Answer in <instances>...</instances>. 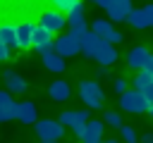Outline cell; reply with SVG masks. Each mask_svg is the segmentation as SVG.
Wrapping results in <instances>:
<instances>
[{
  "label": "cell",
  "instance_id": "cell-1",
  "mask_svg": "<svg viewBox=\"0 0 153 143\" xmlns=\"http://www.w3.org/2000/svg\"><path fill=\"white\" fill-rule=\"evenodd\" d=\"M120 107L129 114H143V112H153V105L136 91V88H127L120 93Z\"/></svg>",
  "mask_w": 153,
  "mask_h": 143
},
{
  "label": "cell",
  "instance_id": "cell-2",
  "mask_svg": "<svg viewBox=\"0 0 153 143\" xmlns=\"http://www.w3.org/2000/svg\"><path fill=\"white\" fill-rule=\"evenodd\" d=\"M79 98L84 100V105L88 110H100L103 107V100H105L103 88H100L98 81H81L79 83Z\"/></svg>",
  "mask_w": 153,
  "mask_h": 143
},
{
  "label": "cell",
  "instance_id": "cell-3",
  "mask_svg": "<svg viewBox=\"0 0 153 143\" xmlns=\"http://www.w3.org/2000/svg\"><path fill=\"white\" fill-rule=\"evenodd\" d=\"M33 129H36L38 141H60L65 136V126L55 119H36Z\"/></svg>",
  "mask_w": 153,
  "mask_h": 143
},
{
  "label": "cell",
  "instance_id": "cell-4",
  "mask_svg": "<svg viewBox=\"0 0 153 143\" xmlns=\"http://www.w3.org/2000/svg\"><path fill=\"white\" fill-rule=\"evenodd\" d=\"M124 21L131 26V29H148V26H153V5L148 2V5H143L141 10H129L127 12V17H124Z\"/></svg>",
  "mask_w": 153,
  "mask_h": 143
},
{
  "label": "cell",
  "instance_id": "cell-5",
  "mask_svg": "<svg viewBox=\"0 0 153 143\" xmlns=\"http://www.w3.org/2000/svg\"><path fill=\"white\" fill-rule=\"evenodd\" d=\"M96 5L108 12L110 21H124L127 12L131 10V0H96Z\"/></svg>",
  "mask_w": 153,
  "mask_h": 143
},
{
  "label": "cell",
  "instance_id": "cell-6",
  "mask_svg": "<svg viewBox=\"0 0 153 143\" xmlns=\"http://www.w3.org/2000/svg\"><path fill=\"white\" fill-rule=\"evenodd\" d=\"M38 24H41L43 29H48L50 33H60V31L67 26V21H65V14H62V12H57L55 7H53V10H43V12H41V19H38Z\"/></svg>",
  "mask_w": 153,
  "mask_h": 143
},
{
  "label": "cell",
  "instance_id": "cell-7",
  "mask_svg": "<svg viewBox=\"0 0 153 143\" xmlns=\"http://www.w3.org/2000/svg\"><path fill=\"white\" fill-rule=\"evenodd\" d=\"M31 48H33L36 52H48V50H53V33H50L48 29H43L41 24H33Z\"/></svg>",
  "mask_w": 153,
  "mask_h": 143
},
{
  "label": "cell",
  "instance_id": "cell-8",
  "mask_svg": "<svg viewBox=\"0 0 153 143\" xmlns=\"http://www.w3.org/2000/svg\"><path fill=\"white\" fill-rule=\"evenodd\" d=\"M53 50L62 57H74L79 52V41L72 38L69 33H62V36H57V41L53 38Z\"/></svg>",
  "mask_w": 153,
  "mask_h": 143
},
{
  "label": "cell",
  "instance_id": "cell-9",
  "mask_svg": "<svg viewBox=\"0 0 153 143\" xmlns=\"http://www.w3.org/2000/svg\"><path fill=\"white\" fill-rule=\"evenodd\" d=\"M134 88L153 105V72H146V69H139V74L134 76Z\"/></svg>",
  "mask_w": 153,
  "mask_h": 143
},
{
  "label": "cell",
  "instance_id": "cell-10",
  "mask_svg": "<svg viewBox=\"0 0 153 143\" xmlns=\"http://www.w3.org/2000/svg\"><path fill=\"white\" fill-rule=\"evenodd\" d=\"M14 119H19L22 124H33L38 119V110L31 100H22V102H14Z\"/></svg>",
  "mask_w": 153,
  "mask_h": 143
},
{
  "label": "cell",
  "instance_id": "cell-11",
  "mask_svg": "<svg viewBox=\"0 0 153 143\" xmlns=\"http://www.w3.org/2000/svg\"><path fill=\"white\" fill-rule=\"evenodd\" d=\"M103 129L105 124L100 119H86V126H84V133L79 136L81 143H98L103 138Z\"/></svg>",
  "mask_w": 153,
  "mask_h": 143
},
{
  "label": "cell",
  "instance_id": "cell-12",
  "mask_svg": "<svg viewBox=\"0 0 153 143\" xmlns=\"http://www.w3.org/2000/svg\"><path fill=\"white\" fill-rule=\"evenodd\" d=\"M103 43H105V41H103V38H98L93 31H86V33H84V38L79 41V52H84L86 57H91V60H93Z\"/></svg>",
  "mask_w": 153,
  "mask_h": 143
},
{
  "label": "cell",
  "instance_id": "cell-13",
  "mask_svg": "<svg viewBox=\"0 0 153 143\" xmlns=\"http://www.w3.org/2000/svg\"><path fill=\"white\" fill-rule=\"evenodd\" d=\"M31 31H33V21H19L14 24V41L19 50L31 48Z\"/></svg>",
  "mask_w": 153,
  "mask_h": 143
},
{
  "label": "cell",
  "instance_id": "cell-14",
  "mask_svg": "<svg viewBox=\"0 0 153 143\" xmlns=\"http://www.w3.org/2000/svg\"><path fill=\"white\" fill-rule=\"evenodd\" d=\"M67 17H65V21H67V26L72 29V26H86V7H84V2H74L67 12H65Z\"/></svg>",
  "mask_w": 153,
  "mask_h": 143
},
{
  "label": "cell",
  "instance_id": "cell-15",
  "mask_svg": "<svg viewBox=\"0 0 153 143\" xmlns=\"http://www.w3.org/2000/svg\"><path fill=\"white\" fill-rule=\"evenodd\" d=\"M151 57V52H148V48H143V45H134L129 52H127V64L131 67V69H141L143 64H146V60Z\"/></svg>",
  "mask_w": 153,
  "mask_h": 143
},
{
  "label": "cell",
  "instance_id": "cell-16",
  "mask_svg": "<svg viewBox=\"0 0 153 143\" xmlns=\"http://www.w3.org/2000/svg\"><path fill=\"white\" fill-rule=\"evenodd\" d=\"M41 60H43V67H45L48 72H55V74H60V72H65V67H67V62H65V57H62V55H57L55 50H48V52H41Z\"/></svg>",
  "mask_w": 153,
  "mask_h": 143
},
{
  "label": "cell",
  "instance_id": "cell-17",
  "mask_svg": "<svg viewBox=\"0 0 153 143\" xmlns=\"http://www.w3.org/2000/svg\"><path fill=\"white\" fill-rule=\"evenodd\" d=\"M2 81H5V86H7V91L10 93H24L29 86H26V79H22L17 72H12V69H5L2 72Z\"/></svg>",
  "mask_w": 153,
  "mask_h": 143
},
{
  "label": "cell",
  "instance_id": "cell-18",
  "mask_svg": "<svg viewBox=\"0 0 153 143\" xmlns=\"http://www.w3.org/2000/svg\"><path fill=\"white\" fill-rule=\"evenodd\" d=\"M93 60H96L100 67H110V64H115V62H117V50H115V45L105 41V43L100 45V50L96 52Z\"/></svg>",
  "mask_w": 153,
  "mask_h": 143
},
{
  "label": "cell",
  "instance_id": "cell-19",
  "mask_svg": "<svg viewBox=\"0 0 153 143\" xmlns=\"http://www.w3.org/2000/svg\"><path fill=\"white\" fill-rule=\"evenodd\" d=\"M69 93H72V88H69V83L62 81V79H57V81H53V83L48 86V95H50L55 102H65V100H69Z\"/></svg>",
  "mask_w": 153,
  "mask_h": 143
},
{
  "label": "cell",
  "instance_id": "cell-20",
  "mask_svg": "<svg viewBox=\"0 0 153 143\" xmlns=\"http://www.w3.org/2000/svg\"><path fill=\"white\" fill-rule=\"evenodd\" d=\"M14 119V100L10 91H0V124Z\"/></svg>",
  "mask_w": 153,
  "mask_h": 143
},
{
  "label": "cell",
  "instance_id": "cell-21",
  "mask_svg": "<svg viewBox=\"0 0 153 143\" xmlns=\"http://www.w3.org/2000/svg\"><path fill=\"white\" fill-rule=\"evenodd\" d=\"M86 119H88V110H65L57 122L62 126H72L74 122H86Z\"/></svg>",
  "mask_w": 153,
  "mask_h": 143
},
{
  "label": "cell",
  "instance_id": "cell-22",
  "mask_svg": "<svg viewBox=\"0 0 153 143\" xmlns=\"http://www.w3.org/2000/svg\"><path fill=\"white\" fill-rule=\"evenodd\" d=\"M88 31H93L98 38H108V33L112 31V24H110V19H93V24H91V29Z\"/></svg>",
  "mask_w": 153,
  "mask_h": 143
},
{
  "label": "cell",
  "instance_id": "cell-23",
  "mask_svg": "<svg viewBox=\"0 0 153 143\" xmlns=\"http://www.w3.org/2000/svg\"><path fill=\"white\" fill-rule=\"evenodd\" d=\"M0 41H2L10 50L17 48V41H14V24H0Z\"/></svg>",
  "mask_w": 153,
  "mask_h": 143
},
{
  "label": "cell",
  "instance_id": "cell-24",
  "mask_svg": "<svg viewBox=\"0 0 153 143\" xmlns=\"http://www.w3.org/2000/svg\"><path fill=\"white\" fill-rule=\"evenodd\" d=\"M105 119H103V124H108V126H112V129H120L124 122H122V117L117 114V112H112V110H108L105 114H103Z\"/></svg>",
  "mask_w": 153,
  "mask_h": 143
},
{
  "label": "cell",
  "instance_id": "cell-25",
  "mask_svg": "<svg viewBox=\"0 0 153 143\" xmlns=\"http://www.w3.org/2000/svg\"><path fill=\"white\" fill-rule=\"evenodd\" d=\"M120 133H122V141H124V143H139V136L134 133V129H131V126L122 124V126H120Z\"/></svg>",
  "mask_w": 153,
  "mask_h": 143
},
{
  "label": "cell",
  "instance_id": "cell-26",
  "mask_svg": "<svg viewBox=\"0 0 153 143\" xmlns=\"http://www.w3.org/2000/svg\"><path fill=\"white\" fill-rule=\"evenodd\" d=\"M50 2H53V7H55L57 12H62V14H65V12H67L76 0H50Z\"/></svg>",
  "mask_w": 153,
  "mask_h": 143
},
{
  "label": "cell",
  "instance_id": "cell-27",
  "mask_svg": "<svg viewBox=\"0 0 153 143\" xmlns=\"http://www.w3.org/2000/svg\"><path fill=\"white\" fill-rule=\"evenodd\" d=\"M108 43H112V45H117V43H122L124 41V36H122V31H117V29H112L110 33H108V38H105Z\"/></svg>",
  "mask_w": 153,
  "mask_h": 143
},
{
  "label": "cell",
  "instance_id": "cell-28",
  "mask_svg": "<svg viewBox=\"0 0 153 143\" xmlns=\"http://www.w3.org/2000/svg\"><path fill=\"white\" fill-rule=\"evenodd\" d=\"M86 31H88L86 26H72V29H69V36H72V38H76V41H81Z\"/></svg>",
  "mask_w": 153,
  "mask_h": 143
},
{
  "label": "cell",
  "instance_id": "cell-29",
  "mask_svg": "<svg viewBox=\"0 0 153 143\" xmlns=\"http://www.w3.org/2000/svg\"><path fill=\"white\" fill-rule=\"evenodd\" d=\"M112 88H115V93H122V91H127V81L124 79H115L112 81Z\"/></svg>",
  "mask_w": 153,
  "mask_h": 143
},
{
  "label": "cell",
  "instance_id": "cell-30",
  "mask_svg": "<svg viewBox=\"0 0 153 143\" xmlns=\"http://www.w3.org/2000/svg\"><path fill=\"white\" fill-rule=\"evenodd\" d=\"M10 52H12V50H10V48H7V45H5L2 41H0V62H5V60H10Z\"/></svg>",
  "mask_w": 153,
  "mask_h": 143
},
{
  "label": "cell",
  "instance_id": "cell-31",
  "mask_svg": "<svg viewBox=\"0 0 153 143\" xmlns=\"http://www.w3.org/2000/svg\"><path fill=\"white\" fill-rule=\"evenodd\" d=\"M84 126H86V122H74V124H72L74 136H81V133H84Z\"/></svg>",
  "mask_w": 153,
  "mask_h": 143
},
{
  "label": "cell",
  "instance_id": "cell-32",
  "mask_svg": "<svg viewBox=\"0 0 153 143\" xmlns=\"http://www.w3.org/2000/svg\"><path fill=\"white\" fill-rule=\"evenodd\" d=\"M141 143H153V133H143L141 136Z\"/></svg>",
  "mask_w": 153,
  "mask_h": 143
},
{
  "label": "cell",
  "instance_id": "cell-33",
  "mask_svg": "<svg viewBox=\"0 0 153 143\" xmlns=\"http://www.w3.org/2000/svg\"><path fill=\"white\" fill-rule=\"evenodd\" d=\"M98 143H117L115 138H108V141H98Z\"/></svg>",
  "mask_w": 153,
  "mask_h": 143
},
{
  "label": "cell",
  "instance_id": "cell-34",
  "mask_svg": "<svg viewBox=\"0 0 153 143\" xmlns=\"http://www.w3.org/2000/svg\"><path fill=\"white\" fill-rule=\"evenodd\" d=\"M41 143H57V141H41Z\"/></svg>",
  "mask_w": 153,
  "mask_h": 143
},
{
  "label": "cell",
  "instance_id": "cell-35",
  "mask_svg": "<svg viewBox=\"0 0 153 143\" xmlns=\"http://www.w3.org/2000/svg\"><path fill=\"white\" fill-rule=\"evenodd\" d=\"M91 2H96V0H91Z\"/></svg>",
  "mask_w": 153,
  "mask_h": 143
}]
</instances>
